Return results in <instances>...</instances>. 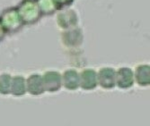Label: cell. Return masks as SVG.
<instances>
[{
	"instance_id": "6da1fadb",
	"label": "cell",
	"mask_w": 150,
	"mask_h": 126,
	"mask_svg": "<svg viewBox=\"0 0 150 126\" xmlns=\"http://www.w3.org/2000/svg\"><path fill=\"white\" fill-rule=\"evenodd\" d=\"M16 9L24 25L35 24L42 16L35 0H22Z\"/></svg>"
},
{
	"instance_id": "7a4b0ae2",
	"label": "cell",
	"mask_w": 150,
	"mask_h": 126,
	"mask_svg": "<svg viewBox=\"0 0 150 126\" xmlns=\"http://www.w3.org/2000/svg\"><path fill=\"white\" fill-rule=\"evenodd\" d=\"M0 23L6 34H13L19 32L24 26L16 6L8 7L0 15Z\"/></svg>"
},
{
	"instance_id": "3957f363",
	"label": "cell",
	"mask_w": 150,
	"mask_h": 126,
	"mask_svg": "<svg viewBox=\"0 0 150 126\" xmlns=\"http://www.w3.org/2000/svg\"><path fill=\"white\" fill-rule=\"evenodd\" d=\"M57 13V24L60 29L67 31L77 27L78 17L74 10L67 7L60 9Z\"/></svg>"
},
{
	"instance_id": "277c9868",
	"label": "cell",
	"mask_w": 150,
	"mask_h": 126,
	"mask_svg": "<svg viewBox=\"0 0 150 126\" xmlns=\"http://www.w3.org/2000/svg\"><path fill=\"white\" fill-rule=\"evenodd\" d=\"M45 92L55 93L62 88V76L57 71H48L42 74Z\"/></svg>"
},
{
	"instance_id": "5b68a950",
	"label": "cell",
	"mask_w": 150,
	"mask_h": 126,
	"mask_svg": "<svg viewBox=\"0 0 150 126\" xmlns=\"http://www.w3.org/2000/svg\"><path fill=\"white\" fill-rule=\"evenodd\" d=\"M135 83L134 72L129 67H120L116 71L115 87L121 90H127L131 88Z\"/></svg>"
},
{
	"instance_id": "8992f818",
	"label": "cell",
	"mask_w": 150,
	"mask_h": 126,
	"mask_svg": "<svg viewBox=\"0 0 150 126\" xmlns=\"http://www.w3.org/2000/svg\"><path fill=\"white\" fill-rule=\"evenodd\" d=\"M98 86L105 90H112L115 87L116 70L112 67H103L97 72Z\"/></svg>"
},
{
	"instance_id": "52a82bcc",
	"label": "cell",
	"mask_w": 150,
	"mask_h": 126,
	"mask_svg": "<svg viewBox=\"0 0 150 126\" xmlns=\"http://www.w3.org/2000/svg\"><path fill=\"white\" fill-rule=\"evenodd\" d=\"M80 86L84 90H93L98 86L97 72L93 69L86 68L79 73Z\"/></svg>"
},
{
	"instance_id": "ba28073f",
	"label": "cell",
	"mask_w": 150,
	"mask_h": 126,
	"mask_svg": "<svg viewBox=\"0 0 150 126\" xmlns=\"http://www.w3.org/2000/svg\"><path fill=\"white\" fill-rule=\"evenodd\" d=\"M61 39L66 47L76 48L80 46L83 42V32L77 27L67 30L62 32Z\"/></svg>"
},
{
	"instance_id": "9c48e42d",
	"label": "cell",
	"mask_w": 150,
	"mask_h": 126,
	"mask_svg": "<svg viewBox=\"0 0 150 126\" xmlns=\"http://www.w3.org/2000/svg\"><path fill=\"white\" fill-rule=\"evenodd\" d=\"M26 90L27 93L33 96H40L45 92L42 75L32 74L26 79Z\"/></svg>"
},
{
	"instance_id": "30bf717a",
	"label": "cell",
	"mask_w": 150,
	"mask_h": 126,
	"mask_svg": "<svg viewBox=\"0 0 150 126\" xmlns=\"http://www.w3.org/2000/svg\"><path fill=\"white\" fill-rule=\"evenodd\" d=\"M62 76V87L67 90H76L80 86L79 73L75 69L66 70L61 74Z\"/></svg>"
},
{
	"instance_id": "8fae6325",
	"label": "cell",
	"mask_w": 150,
	"mask_h": 126,
	"mask_svg": "<svg viewBox=\"0 0 150 126\" xmlns=\"http://www.w3.org/2000/svg\"><path fill=\"white\" fill-rule=\"evenodd\" d=\"M134 80L139 86L146 87L150 84V65L140 64L134 72Z\"/></svg>"
},
{
	"instance_id": "7c38bea8",
	"label": "cell",
	"mask_w": 150,
	"mask_h": 126,
	"mask_svg": "<svg viewBox=\"0 0 150 126\" xmlns=\"http://www.w3.org/2000/svg\"><path fill=\"white\" fill-rule=\"evenodd\" d=\"M26 93V79L21 75L12 76L10 94L15 97H22Z\"/></svg>"
},
{
	"instance_id": "4fadbf2b",
	"label": "cell",
	"mask_w": 150,
	"mask_h": 126,
	"mask_svg": "<svg viewBox=\"0 0 150 126\" xmlns=\"http://www.w3.org/2000/svg\"><path fill=\"white\" fill-rule=\"evenodd\" d=\"M42 13V15H52L56 13L59 9L53 0H35Z\"/></svg>"
},
{
	"instance_id": "5bb4252c",
	"label": "cell",
	"mask_w": 150,
	"mask_h": 126,
	"mask_svg": "<svg viewBox=\"0 0 150 126\" xmlns=\"http://www.w3.org/2000/svg\"><path fill=\"white\" fill-rule=\"evenodd\" d=\"M12 76L8 74H3L0 75V94L8 95L10 94Z\"/></svg>"
},
{
	"instance_id": "9a60e30c",
	"label": "cell",
	"mask_w": 150,
	"mask_h": 126,
	"mask_svg": "<svg viewBox=\"0 0 150 126\" xmlns=\"http://www.w3.org/2000/svg\"><path fill=\"white\" fill-rule=\"evenodd\" d=\"M53 1L55 2L58 9L60 10V9H63V8L69 7L74 3L75 0H53Z\"/></svg>"
},
{
	"instance_id": "2e32d148",
	"label": "cell",
	"mask_w": 150,
	"mask_h": 126,
	"mask_svg": "<svg viewBox=\"0 0 150 126\" xmlns=\"http://www.w3.org/2000/svg\"><path fill=\"white\" fill-rule=\"evenodd\" d=\"M6 35V33L5 30L3 29V27H2L1 23H0V42H1V41L5 38Z\"/></svg>"
}]
</instances>
